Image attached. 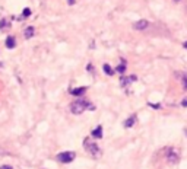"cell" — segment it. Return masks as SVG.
Returning a JSON list of instances; mask_svg holds the SVG:
<instances>
[{
  "label": "cell",
  "mask_w": 187,
  "mask_h": 169,
  "mask_svg": "<svg viewBox=\"0 0 187 169\" xmlns=\"http://www.w3.org/2000/svg\"><path fill=\"white\" fill-rule=\"evenodd\" d=\"M85 109L94 111V109H95V107H94L91 102L85 101V99H76V101H73L72 104H70V111H72V114H75V115L82 114Z\"/></svg>",
  "instance_id": "6da1fadb"
},
{
  "label": "cell",
  "mask_w": 187,
  "mask_h": 169,
  "mask_svg": "<svg viewBox=\"0 0 187 169\" xmlns=\"http://www.w3.org/2000/svg\"><path fill=\"white\" fill-rule=\"evenodd\" d=\"M15 45H16L15 37H8L6 38V47L9 48V50H12V48H15Z\"/></svg>",
  "instance_id": "9c48e42d"
},
{
  "label": "cell",
  "mask_w": 187,
  "mask_h": 169,
  "mask_svg": "<svg viewBox=\"0 0 187 169\" xmlns=\"http://www.w3.org/2000/svg\"><path fill=\"white\" fill-rule=\"evenodd\" d=\"M92 136L95 137V138H101V137H102V127H101V126H98L97 128H94Z\"/></svg>",
  "instance_id": "30bf717a"
},
{
  "label": "cell",
  "mask_w": 187,
  "mask_h": 169,
  "mask_svg": "<svg viewBox=\"0 0 187 169\" xmlns=\"http://www.w3.org/2000/svg\"><path fill=\"white\" fill-rule=\"evenodd\" d=\"M149 105H151V107H154L155 109H159V108H161V105H159V104H158V105H155V104H149Z\"/></svg>",
  "instance_id": "ac0fdd59"
},
{
  "label": "cell",
  "mask_w": 187,
  "mask_h": 169,
  "mask_svg": "<svg viewBox=\"0 0 187 169\" xmlns=\"http://www.w3.org/2000/svg\"><path fill=\"white\" fill-rule=\"evenodd\" d=\"M181 80H183L184 89H187V73H183V75H181Z\"/></svg>",
  "instance_id": "2e32d148"
},
{
  "label": "cell",
  "mask_w": 187,
  "mask_h": 169,
  "mask_svg": "<svg viewBox=\"0 0 187 169\" xmlns=\"http://www.w3.org/2000/svg\"><path fill=\"white\" fill-rule=\"evenodd\" d=\"M104 71H105V75H108V76H111V75H114V70L110 67V64H104Z\"/></svg>",
  "instance_id": "5bb4252c"
},
{
  "label": "cell",
  "mask_w": 187,
  "mask_h": 169,
  "mask_svg": "<svg viewBox=\"0 0 187 169\" xmlns=\"http://www.w3.org/2000/svg\"><path fill=\"white\" fill-rule=\"evenodd\" d=\"M83 149L92 155L94 157H101V149L98 147V144L95 141H92L91 138H85L83 140Z\"/></svg>",
  "instance_id": "7a4b0ae2"
},
{
  "label": "cell",
  "mask_w": 187,
  "mask_h": 169,
  "mask_svg": "<svg viewBox=\"0 0 187 169\" xmlns=\"http://www.w3.org/2000/svg\"><path fill=\"white\" fill-rule=\"evenodd\" d=\"M86 89H88V88H76V89L72 90V95H75V96H82V95L86 92Z\"/></svg>",
  "instance_id": "4fadbf2b"
},
{
  "label": "cell",
  "mask_w": 187,
  "mask_h": 169,
  "mask_svg": "<svg viewBox=\"0 0 187 169\" xmlns=\"http://www.w3.org/2000/svg\"><path fill=\"white\" fill-rule=\"evenodd\" d=\"M181 105H183V107H187V99H184V101H181Z\"/></svg>",
  "instance_id": "ffe728a7"
},
{
  "label": "cell",
  "mask_w": 187,
  "mask_h": 169,
  "mask_svg": "<svg viewBox=\"0 0 187 169\" xmlns=\"http://www.w3.org/2000/svg\"><path fill=\"white\" fill-rule=\"evenodd\" d=\"M34 34H35V29H34V26H28L25 31H23V37H25L27 39L32 38V37H34Z\"/></svg>",
  "instance_id": "ba28073f"
},
{
  "label": "cell",
  "mask_w": 187,
  "mask_h": 169,
  "mask_svg": "<svg viewBox=\"0 0 187 169\" xmlns=\"http://www.w3.org/2000/svg\"><path fill=\"white\" fill-rule=\"evenodd\" d=\"M115 71H117V73H121V75L126 71V61L124 60H121V63L115 67Z\"/></svg>",
  "instance_id": "8fae6325"
},
{
  "label": "cell",
  "mask_w": 187,
  "mask_h": 169,
  "mask_svg": "<svg viewBox=\"0 0 187 169\" xmlns=\"http://www.w3.org/2000/svg\"><path fill=\"white\" fill-rule=\"evenodd\" d=\"M76 157V153L75 152H61L57 155V160L61 162V163H70L73 162Z\"/></svg>",
  "instance_id": "3957f363"
},
{
  "label": "cell",
  "mask_w": 187,
  "mask_h": 169,
  "mask_svg": "<svg viewBox=\"0 0 187 169\" xmlns=\"http://www.w3.org/2000/svg\"><path fill=\"white\" fill-rule=\"evenodd\" d=\"M9 26H10V22H9V20H6L5 18L0 19V31H5V29H8Z\"/></svg>",
  "instance_id": "7c38bea8"
},
{
  "label": "cell",
  "mask_w": 187,
  "mask_h": 169,
  "mask_svg": "<svg viewBox=\"0 0 187 169\" xmlns=\"http://www.w3.org/2000/svg\"><path fill=\"white\" fill-rule=\"evenodd\" d=\"M167 160H168L170 163H177V162H178V155L171 149V150L168 152V155H167Z\"/></svg>",
  "instance_id": "8992f818"
},
{
  "label": "cell",
  "mask_w": 187,
  "mask_h": 169,
  "mask_svg": "<svg viewBox=\"0 0 187 169\" xmlns=\"http://www.w3.org/2000/svg\"><path fill=\"white\" fill-rule=\"evenodd\" d=\"M67 3H69L70 6H72V5H75V0H67Z\"/></svg>",
  "instance_id": "44dd1931"
},
{
  "label": "cell",
  "mask_w": 187,
  "mask_h": 169,
  "mask_svg": "<svg viewBox=\"0 0 187 169\" xmlns=\"http://www.w3.org/2000/svg\"><path fill=\"white\" fill-rule=\"evenodd\" d=\"M174 2H180V0H174Z\"/></svg>",
  "instance_id": "cb8c5ba5"
},
{
  "label": "cell",
  "mask_w": 187,
  "mask_h": 169,
  "mask_svg": "<svg viewBox=\"0 0 187 169\" xmlns=\"http://www.w3.org/2000/svg\"><path fill=\"white\" fill-rule=\"evenodd\" d=\"M183 47H184V48H186V50H187V41H186V42L183 44Z\"/></svg>",
  "instance_id": "7402d4cb"
},
{
  "label": "cell",
  "mask_w": 187,
  "mask_h": 169,
  "mask_svg": "<svg viewBox=\"0 0 187 169\" xmlns=\"http://www.w3.org/2000/svg\"><path fill=\"white\" fill-rule=\"evenodd\" d=\"M148 26H149V22H148L146 19L137 20V22H134V23H133V28H134L136 31H143V29H146Z\"/></svg>",
  "instance_id": "277c9868"
},
{
  "label": "cell",
  "mask_w": 187,
  "mask_h": 169,
  "mask_svg": "<svg viewBox=\"0 0 187 169\" xmlns=\"http://www.w3.org/2000/svg\"><path fill=\"white\" fill-rule=\"evenodd\" d=\"M29 15H31V9L25 7V9H23V12H22V18H28Z\"/></svg>",
  "instance_id": "9a60e30c"
},
{
  "label": "cell",
  "mask_w": 187,
  "mask_h": 169,
  "mask_svg": "<svg viewBox=\"0 0 187 169\" xmlns=\"http://www.w3.org/2000/svg\"><path fill=\"white\" fill-rule=\"evenodd\" d=\"M0 169H12L10 165H3V166H0Z\"/></svg>",
  "instance_id": "e0dca14e"
},
{
  "label": "cell",
  "mask_w": 187,
  "mask_h": 169,
  "mask_svg": "<svg viewBox=\"0 0 187 169\" xmlns=\"http://www.w3.org/2000/svg\"><path fill=\"white\" fill-rule=\"evenodd\" d=\"M136 119H137V117L136 115H132V117H129L126 121H124V127L126 128H130V127H133L134 126V123H136Z\"/></svg>",
  "instance_id": "52a82bcc"
},
{
  "label": "cell",
  "mask_w": 187,
  "mask_h": 169,
  "mask_svg": "<svg viewBox=\"0 0 187 169\" xmlns=\"http://www.w3.org/2000/svg\"><path fill=\"white\" fill-rule=\"evenodd\" d=\"M184 133H186V136H187V128H186V130H184Z\"/></svg>",
  "instance_id": "603a6c76"
},
{
  "label": "cell",
  "mask_w": 187,
  "mask_h": 169,
  "mask_svg": "<svg viewBox=\"0 0 187 169\" xmlns=\"http://www.w3.org/2000/svg\"><path fill=\"white\" fill-rule=\"evenodd\" d=\"M5 155H6V152H5L2 147H0V157H2V156H5Z\"/></svg>",
  "instance_id": "d6986e66"
},
{
  "label": "cell",
  "mask_w": 187,
  "mask_h": 169,
  "mask_svg": "<svg viewBox=\"0 0 187 169\" xmlns=\"http://www.w3.org/2000/svg\"><path fill=\"white\" fill-rule=\"evenodd\" d=\"M136 76L134 75H132V76H121V79H120V85L121 86H129L130 83H133V82H136Z\"/></svg>",
  "instance_id": "5b68a950"
}]
</instances>
